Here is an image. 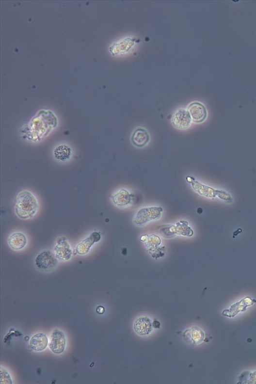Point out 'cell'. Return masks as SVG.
Wrapping results in <instances>:
<instances>
[{
    "label": "cell",
    "instance_id": "cell-2",
    "mask_svg": "<svg viewBox=\"0 0 256 384\" xmlns=\"http://www.w3.org/2000/svg\"><path fill=\"white\" fill-rule=\"evenodd\" d=\"M58 259L55 253L50 250L42 251L36 257L35 265L40 271L48 272L54 269L58 265Z\"/></svg>",
    "mask_w": 256,
    "mask_h": 384
},
{
    "label": "cell",
    "instance_id": "cell-12",
    "mask_svg": "<svg viewBox=\"0 0 256 384\" xmlns=\"http://www.w3.org/2000/svg\"><path fill=\"white\" fill-rule=\"evenodd\" d=\"M153 329L151 320L147 317L140 318L134 324V330L140 335L145 336L150 333Z\"/></svg>",
    "mask_w": 256,
    "mask_h": 384
},
{
    "label": "cell",
    "instance_id": "cell-5",
    "mask_svg": "<svg viewBox=\"0 0 256 384\" xmlns=\"http://www.w3.org/2000/svg\"><path fill=\"white\" fill-rule=\"evenodd\" d=\"M49 347L53 353L61 354L65 350L66 338L64 333L58 330H54L51 335Z\"/></svg>",
    "mask_w": 256,
    "mask_h": 384
},
{
    "label": "cell",
    "instance_id": "cell-7",
    "mask_svg": "<svg viewBox=\"0 0 256 384\" xmlns=\"http://www.w3.org/2000/svg\"><path fill=\"white\" fill-rule=\"evenodd\" d=\"M101 236L99 232H94L89 237L79 243L76 246V252L80 255L88 254L92 246L95 243L100 241Z\"/></svg>",
    "mask_w": 256,
    "mask_h": 384
},
{
    "label": "cell",
    "instance_id": "cell-6",
    "mask_svg": "<svg viewBox=\"0 0 256 384\" xmlns=\"http://www.w3.org/2000/svg\"><path fill=\"white\" fill-rule=\"evenodd\" d=\"M256 303V300L250 297H246L233 304L229 309L224 310L223 315L230 318L236 316L240 312H244L247 308Z\"/></svg>",
    "mask_w": 256,
    "mask_h": 384
},
{
    "label": "cell",
    "instance_id": "cell-4",
    "mask_svg": "<svg viewBox=\"0 0 256 384\" xmlns=\"http://www.w3.org/2000/svg\"><path fill=\"white\" fill-rule=\"evenodd\" d=\"M192 120L188 110L176 111L172 118V124L176 129L185 130L191 126Z\"/></svg>",
    "mask_w": 256,
    "mask_h": 384
},
{
    "label": "cell",
    "instance_id": "cell-11",
    "mask_svg": "<svg viewBox=\"0 0 256 384\" xmlns=\"http://www.w3.org/2000/svg\"><path fill=\"white\" fill-rule=\"evenodd\" d=\"M10 247L15 251L23 249L27 245V239L25 234L17 232L11 234L8 239Z\"/></svg>",
    "mask_w": 256,
    "mask_h": 384
},
{
    "label": "cell",
    "instance_id": "cell-15",
    "mask_svg": "<svg viewBox=\"0 0 256 384\" xmlns=\"http://www.w3.org/2000/svg\"><path fill=\"white\" fill-rule=\"evenodd\" d=\"M244 376L248 377L245 380L247 381L246 383H256V372L252 373H248L247 372L243 374Z\"/></svg>",
    "mask_w": 256,
    "mask_h": 384
},
{
    "label": "cell",
    "instance_id": "cell-13",
    "mask_svg": "<svg viewBox=\"0 0 256 384\" xmlns=\"http://www.w3.org/2000/svg\"><path fill=\"white\" fill-rule=\"evenodd\" d=\"M48 344V339L46 335L43 333L35 335L32 338L30 345L31 348L36 351H41L46 348Z\"/></svg>",
    "mask_w": 256,
    "mask_h": 384
},
{
    "label": "cell",
    "instance_id": "cell-10",
    "mask_svg": "<svg viewBox=\"0 0 256 384\" xmlns=\"http://www.w3.org/2000/svg\"><path fill=\"white\" fill-rule=\"evenodd\" d=\"M133 195L125 189H122L111 196L113 203L119 207H124L132 203Z\"/></svg>",
    "mask_w": 256,
    "mask_h": 384
},
{
    "label": "cell",
    "instance_id": "cell-14",
    "mask_svg": "<svg viewBox=\"0 0 256 384\" xmlns=\"http://www.w3.org/2000/svg\"><path fill=\"white\" fill-rule=\"evenodd\" d=\"M53 155L58 161L65 162L71 158L72 151L69 146L66 145H61L55 148Z\"/></svg>",
    "mask_w": 256,
    "mask_h": 384
},
{
    "label": "cell",
    "instance_id": "cell-1",
    "mask_svg": "<svg viewBox=\"0 0 256 384\" xmlns=\"http://www.w3.org/2000/svg\"><path fill=\"white\" fill-rule=\"evenodd\" d=\"M39 208L37 199L29 191L25 190L21 192L15 201L16 214L23 220L34 217Z\"/></svg>",
    "mask_w": 256,
    "mask_h": 384
},
{
    "label": "cell",
    "instance_id": "cell-18",
    "mask_svg": "<svg viewBox=\"0 0 256 384\" xmlns=\"http://www.w3.org/2000/svg\"><path fill=\"white\" fill-rule=\"evenodd\" d=\"M202 211H203L201 209H199L198 210V212L199 213H201L202 212Z\"/></svg>",
    "mask_w": 256,
    "mask_h": 384
},
{
    "label": "cell",
    "instance_id": "cell-9",
    "mask_svg": "<svg viewBox=\"0 0 256 384\" xmlns=\"http://www.w3.org/2000/svg\"><path fill=\"white\" fill-rule=\"evenodd\" d=\"M150 140V136L148 131L141 127L136 128L131 138L133 145L139 148L146 146Z\"/></svg>",
    "mask_w": 256,
    "mask_h": 384
},
{
    "label": "cell",
    "instance_id": "cell-16",
    "mask_svg": "<svg viewBox=\"0 0 256 384\" xmlns=\"http://www.w3.org/2000/svg\"><path fill=\"white\" fill-rule=\"evenodd\" d=\"M105 311V308L102 306H98L97 309H96V312H97L99 314H104Z\"/></svg>",
    "mask_w": 256,
    "mask_h": 384
},
{
    "label": "cell",
    "instance_id": "cell-3",
    "mask_svg": "<svg viewBox=\"0 0 256 384\" xmlns=\"http://www.w3.org/2000/svg\"><path fill=\"white\" fill-rule=\"evenodd\" d=\"M54 251L57 259L61 261H69L73 255L71 246L67 238L64 236L56 240Z\"/></svg>",
    "mask_w": 256,
    "mask_h": 384
},
{
    "label": "cell",
    "instance_id": "cell-17",
    "mask_svg": "<svg viewBox=\"0 0 256 384\" xmlns=\"http://www.w3.org/2000/svg\"><path fill=\"white\" fill-rule=\"evenodd\" d=\"M160 325H161V324H160V323L157 321V320H156V321H154L152 324L153 327L156 329H159Z\"/></svg>",
    "mask_w": 256,
    "mask_h": 384
},
{
    "label": "cell",
    "instance_id": "cell-8",
    "mask_svg": "<svg viewBox=\"0 0 256 384\" xmlns=\"http://www.w3.org/2000/svg\"><path fill=\"white\" fill-rule=\"evenodd\" d=\"M192 122L199 124L203 122L207 118V112L204 106L199 102L191 103L188 108Z\"/></svg>",
    "mask_w": 256,
    "mask_h": 384
}]
</instances>
